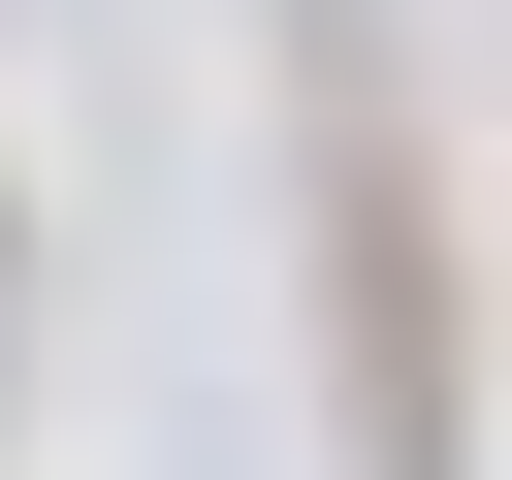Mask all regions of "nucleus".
I'll list each match as a JSON object with an SVG mask.
<instances>
[{
  "mask_svg": "<svg viewBox=\"0 0 512 480\" xmlns=\"http://www.w3.org/2000/svg\"><path fill=\"white\" fill-rule=\"evenodd\" d=\"M288 224H320V448L352 480H448V192H416V96H384V0H288Z\"/></svg>",
  "mask_w": 512,
  "mask_h": 480,
  "instance_id": "f257e3e1",
  "label": "nucleus"
},
{
  "mask_svg": "<svg viewBox=\"0 0 512 480\" xmlns=\"http://www.w3.org/2000/svg\"><path fill=\"white\" fill-rule=\"evenodd\" d=\"M0 320H32V224H0Z\"/></svg>",
  "mask_w": 512,
  "mask_h": 480,
  "instance_id": "f03ea898",
  "label": "nucleus"
}]
</instances>
